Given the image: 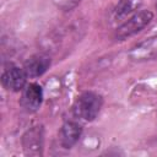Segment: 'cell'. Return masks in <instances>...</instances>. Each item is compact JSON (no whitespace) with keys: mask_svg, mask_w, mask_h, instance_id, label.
I'll return each instance as SVG.
<instances>
[{"mask_svg":"<svg viewBox=\"0 0 157 157\" xmlns=\"http://www.w3.org/2000/svg\"><path fill=\"white\" fill-rule=\"evenodd\" d=\"M142 5V0H119L113 9V20L121 21L125 17L135 13Z\"/></svg>","mask_w":157,"mask_h":157,"instance_id":"cell-9","label":"cell"},{"mask_svg":"<svg viewBox=\"0 0 157 157\" xmlns=\"http://www.w3.org/2000/svg\"><path fill=\"white\" fill-rule=\"evenodd\" d=\"M153 18V13L150 10H141L130 16L125 22H123L115 31L114 38L117 40H124L139 32H141Z\"/></svg>","mask_w":157,"mask_h":157,"instance_id":"cell-2","label":"cell"},{"mask_svg":"<svg viewBox=\"0 0 157 157\" xmlns=\"http://www.w3.org/2000/svg\"><path fill=\"white\" fill-rule=\"evenodd\" d=\"M80 2L81 0H53V4L61 11H71Z\"/></svg>","mask_w":157,"mask_h":157,"instance_id":"cell-10","label":"cell"},{"mask_svg":"<svg viewBox=\"0 0 157 157\" xmlns=\"http://www.w3.org/2000/svg\"><path fill=\"white\" fill-rule=\"evenodd\" d=\"M102 105H103L102 96L96 92L87 91L77 97V99L74 103L72 110L75 117L85 121H92L99 114Z\"/></svg>","mask_w":157,"mask_h":157,"instance_id":"cell-1","label":"cell"},{"mask_svg":"<svg viewBox=\"0 0 157 157\" xmlns=\"http://www.w3.org/2000/svg\"><path fill=\"white\" fill-rule=\"evenodd\" d=\"M22 148L27 156H42L44 147V129L42 125H37L27 130L22 136Z\"/></svg>","mask_w":157,"mask_h":157,"instance_id":"cell-3","label":"cell"},{"mask_svg":"<svg viewBox=\"0 0 157 157\" xmlns=\"http://www.w3.org/2000/svg\"><path fill=\"white\" fill-rule=\"evenodd\" d=\"M129 58L135 63H145L157 59V34L134 45L129 52Z\"/></svg>","mask_w":157,"mask_h":157,"instance_id":"cell-4","label":"cell"},{"mask_svg":"<svg viewBox=\"0 0 157 157\" xmlns=\"http://www.w3.org/2000/svg\"><path fill=\"white\" fill-rule=\"evenodd\" d=\"M43 102V90L37 83H29L25 86L22 97H21V105L27 112L33 113L37 112Z\"/></svg>","mask_w":157,"mask_h":157,"instance_id":"cell-6","label":"cell"},{"mask_svg":"<svg viewBox=\"0 0 157 157\" xmlns=\"http://www.w3.org/2000/svg\"><path fill=\"white\" fill-rule=\"evenodd\" d=\"M49 66H50V58L47 54H36L25 63L23 70L27 77L34 78L42 76L48 70Z\"/></svg>","mask_w":157,"mask_h":157,"instance_id":"cell-8","label":"cell"},{"mask_svg":"<svg viewBox=\"0 0 157 157\" xmlns=\"http://www.w3.org/2000/svg\"><path fill=\"white\" fill-rule=\"evenodd\" d=\"M26 78H27V75L25 70L15 65H11L6 70H4L1 75L2 86L6 90L12 92H18L23 90L26 86Z\"/></svg>","mask_w":157,"mask_h":157,"instance_id":"cell-5","label":"cell"},{"mask_svg":"<svg viewBox=\"0 0 157 157\" xmlns=\"http://www.w3.org/2000/svg\"><path fill=\"white\" fill-rule=\"evenodd\" d=\"M156 9H157V2H156Z\"/></svg>","mask_w":157,"mask_h":157,"instance_id":"cell-11","label":"cell"},{"mask_svg":"<svg viewBox=\"0 0 157 157\" xmlns=\"http://www.w3.org/2000/svg\"><path fill=\"white\" fill-rule=\"evenodd\" d=\"M81 134H82V126L78 123H76V121L64 123L60 129V132H59V139H60L61 146L64 148H71L80 140Z\"/></svg>","mask_w":157,"mask_h":157,"instance_id":"cell-7","label":"cell"}]
</instances>
